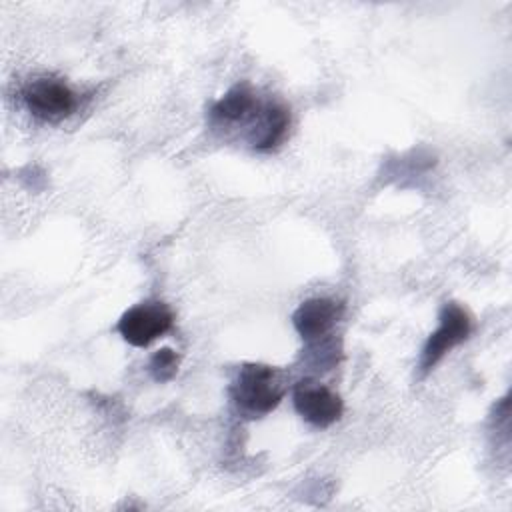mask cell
I'll return each mask as SVG.
<instances>
[{
  "label": "cell",
  "instance_id": "1",
  "mask_svg": "<svg viewBox=\"0 0 512 512\" xmlns=\"http://www.w3.org/2000/svg\"><path fill=\"white\" fill-rule=\"evenodd\" d=\"M282 396V380L276 368L268 364H242L230 386L232 404L242 416L250 420L262 418L268 412H272L280 404Z\"/></svg>",
  "mask_w": 512,
  "mask_h": 512
},
{
  "label": "cell",
  "instance_id": "2",
  "mask_svg": "<svg viewBox=\"0 0 512 512\" xmlns=\"http://www.w3.org/2000/svg\"><path fill=\"white\" fill-rule=\"evenodd\" d=\"M472 332V320L470 314L456 302H446L438 316V328L428 336L420 362L418 372L420 376H426L430 370L436 368V364L458 344L468 340Z\"/></svg>",
  "mask_w": 512,
  "mask_h": 512
},
{
  "label": "cell",
  "instance_id": "3",
  "mask_svg": "<svg viewBox=\"0 0 512 512\" xmlns=\"http://www.w3.org/2000/svg\"><path fill=\"white\" fill-rule=\"evenodd\" d=\"M22 102L26 110L42 122H58L68 118L76 106V92L58 78H36L22 88Z\"/></svg>",
  "mask_w": 512,
  "mask_h": 512
},
{
  "label": "cell",
  "instance_id": "4",
  "mask_svg": "<svg viewBox=\"0 0 512 512\" xmlns=\"http://www.w3.org/2000/svg\"><path fill=\"white\" fill-rule=\"evenodd\" d=\"M172 324L174 312L164 302H140L120 316L116 330L130 346L144 348L164 336Z\"/></svg>",
  "mask_w": 512,
  "mask_h": 512
},
{
  "label": "cell",
  "instance_id": "5",
  "mask_svg": "<svg viewBox=\"0 0 512 512\" xmlns=\"http://www.w3.org/2000/svg\"><path fill=\"white\" fill-rule=\"evenodd\" d=\"M294 410L312 426L328 428L344 412L342 398L328 386L314 380H300L292 388Z\"/></svg>",
  "mask_w": 512,
  "mask_h": 512
},
{
  "label": "cell",
  "instance_id": "6",
  "mask_svg": "<svg viewBox=\"0 0 512 512\" xmlns=\"http://www.w3.org/2000/svg\"><path fill=\"white\" fill-rule=\"evenodd\" d=\"M290 128V110L280 100H266L260 104L254 124L250 128V146L258 152L278 148Z\"/></svg>",
  "mask_w": 512,
  "mask_h": 512
},
{
  "label": "cell",
  "instance_id": "7",
  "mask_svg": "<svg viewBox=\"0 0 512 512\" xmlns=\"http://www.w3.org/2000/svg\"><path fill=\"white\" fill-rule=\"evenodd\" d=\"M342 316V306L330 298H310L302 302L294 314L292 324L296 332L312 342L326 336Z\"/></svg>",
  "mask_w": 512,
  "mask_h": 512
},
{
  "label": "cell",
  "instance_id": "8",
  "mask_svg": "<svg viewBox=\"0 0 512 512\" xmlns=\"http://www.w3.org/2000/svg\"><path fill=\"white\" fill-rule=\"evenodd\" d=\"M262 102H258L256 92L250 84L240 82L234 84L222 98H218L210 108V122L216 126H230L244 122L248 118L254 120L258 108Z\"/></svg>",
  "mask_w": 512,
  "mask_h": 512
},
{
  "label": "cell",
  "instance_id": "9",
  "mask_svg": "<svg viewBox=\"0 0 512 512\" xmlns=\"http://www.w3.org/2000/svg\"><path fill=\"white\" fill-rule=\"evenodd\" d=\"M178 364H180V356L172 348H160L152 354L148 362V372L156 382L164 384L176 376Z\"/></svg>",
  "mask_w": 512,
  "mask_h": 512
}]
</instances>
